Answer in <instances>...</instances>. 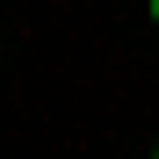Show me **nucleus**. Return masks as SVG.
Returning a JSON list of instances; mask_svg holds the SVG:
<instances>
[{"label": "nucleus", "instance_id": "f257e3e1", "mask_svg": "<svg viewBox=\"0 0 159 159\" xmlns=\"http://www.w3.org/2000/svg\"><path fill=\"white\" fill-rule=\"evenodd\" d=\"M152 22H159V0H152Z\"/></svg>", "mask_w": 159, "mask_h": 159}]
</instances>
